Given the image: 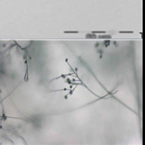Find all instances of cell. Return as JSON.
I'll return each mask as SVG.
<instances>
[{"label": "cell", "mask_w": 145, "mask_h": 145, "mask_svg": "<svg viewBox=\"0 0 145 145\" xmlns=\"http://www.w3.org/2000/svg\"><path fill=\"white\" fill-rule=\"evenodd\" d=\"M97 38V36L95 34H88L86 35V38Z\"/></svg>", "instance_id": "obj_1"}, {"label": "cell", "mask_w": 145, "mask_h": 145, "mask_svg": "<svg viewBox=\"0 0 145 145\" xmlns=\"http://www.w3.org/2000/svg\"><path fill=\"white\" fill-rule=\"evenodd\" d=\"M65 34H76L78 33L77 31H65L64 32Z\"/></svg>", "instance_id": "obj_2"}]
</instances>
